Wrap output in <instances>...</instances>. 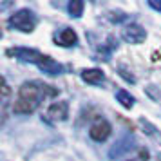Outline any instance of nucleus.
<instances>
[{
	"label": "nucleus",
	"instance_id": "obj_1",
	"mask_svg": "<svg viewBox=\"0 0 161 161\" xmlns=\"http://www.w3.org/2000/svg\"><path fill=\"white\" fill-rule=\"evenodd\" d=\"M49 85H42L36 81H25L22 87L18 89L15 102H13V112L15 114H31L38 109V105L45 96Z\"/></svg>",
	"mask_w": 161,
	"mask_h": 161
},
{
	"label": "nucleus",
	"instance_id": "obj_2",
	"mask_svg": "<svg viewBox=\"0 0 161 161\" xmlns=\"http://www.w3.org/2000/svg\"><path fill=\"white\" fill-rule=\"evenodd\" d=\"M9 25L22 33H33L36 27V16L29 9H18L9 16Z\"/></svg>",
	"mask_w": 161,
	"mask_h": 161
},
{
	"label": "nucleus",
	"instance_id": "obj_3",
	"mask_svg": "<svg viewBox=\"0 0 161 161\" xmlns=\"http://www.w3.org/2000/svg\"><path fill=\"white\" fill-rule=\"evenodd\" d=\"M121 36L127 44H134L138 45L141 42H145L147 38V31L139 25V24H130V25H127L123 31H121Z\"/></svg>",
	"mask_w": 161,
	"mask_h": 161
},
{
	"label": "nucleus",
	"instance_id": "obj_4",
	"mask_svg": "<svg viewBox=\"0 0 161 161\" xmlns=\"http://www.w3.org/2000/svg\"><path fill=\"white\" fill-rule=\"evenodd\" d=\"M110 132H112V127H110L109 121L98 119V121L89 129V136L94 139V141H105V139L110 136Z\"/></svg>",
	"mask_w": 161,
	"mask_h": 161
},
{
	"label": "nucleus",
	"instance_id": "obj_5",
	"mask_svg": "<svg viewBox=\"0 0 161 161\" xmlns=\"http://www.w3.org/2000/svg\"><path fill=\"white\" fill-rule=\"evenodd\" d=\"M9 54H15L16 58L24 60V62H31V64H36V65H40V62L44 60L45 54H42V53H38L36 49H25V47H18V49H11V51H8Z\"/></svg>",
	"mask_w": 161,
	"mask_h": 161
},
{
	"label": "nucleus",
	"instance_id": "obj_6",
	"mask_svg": "<svg viewBox=\"0 0 161 161\" xmlns=\"http://www.w3.org/2000/svg\"><path fill=\"white\" fill-rule=\"evenodd\" d=\"M67 102H54L51 103V107L47 109V119L53 121V123H56V121H64L67 118Z\"/></svg>",
	"mask_w": 161,
	"mask_h": 161
},
{
	"label": "nucleus",
	"instance_id": "obj_7",
	"mask_svg": "<svg viewBox=\"0 0 161 161\" xmlns=\"http://www.w3.org/2000/svg\"><path fill=\"white\" fill-rule=\"evenodd\" d=\"M56 42H58L60 45H64V47H71V45H74L78 42V36H76V33H74L73 29L65 27V29H62L58 35H56Z\"/></svg>",
	"mask_w": 161,
	"mask_h": 161
},
{
	"label": "nucleus",
	"instance_id": "obj_8",
	"mask_svg": "<svg viewBox=\"0 0 161 161\" xmlns=\"http://www.w3.org/2000/svg\"><path fill=\"white\" fill-rule=\"evenodd\" d=\"M81 80L91 83V85H98L105 80V74H103L102 69H85L81 73Z\"/></svg>",
	"mask_w": 161,
	"mask_h": 161
},
{
	"label": "nucleus",
	"instance_id": "obj_9",
	"mask_svg": "<svg viewBox=\"0 0 161 161\" xmlns=\"http://www.w3.org/2000/svg\"><path fill=\"white\" fill-rule=\"evenodd\" d=\"M40 69L47 74H60L62 73V65H60L58 62H54L51 56H44V60L40 62Z\"/></svg>",
	"mask_w": 161,
	"mask_h": 161
},
{
	"label": "nucleus",
	"instance_id": "obj_10",
	"mask_svg": "<svg viewBox=\"0 0 161 161\" xmlns=\"http://www.w3.org/2000/svg\"><path fill=\"white\" fill-rule=\"evenodd\" d=\"M116 100L123 105L125 109H130L132 105H134V98H132L125 89H118V91H116Z\"/></svg>",
	"mask_w": 161,
	"mask_h": 161
},
{
	"label": "nucleus",
	"instance_id": "obj_11",
	"mask_svg": "<svg viewBox=\"0 0 161 161\" xmlns=\"http://www.w3.org/2000/svg\"><path fill=\"white\" fill-rule=\"evenodd\" d=\"M69 13H71V16H81V13H83V2H80V0H73V2H69Z\"/></svg>",
	"mask_w": 161,
	"mask_h": 161
},
{
	"label": "nucleus",
	"instance_id": "obj_12",
	"mask_svg": "<svg viewBox=\"0 0 161 161\" xmlns=\"http://www.w3.org/2000/svg\"><path fill=\"white\" fill-rule=\"evenodd\" d=\"M150 6H152V8H156V9H161V2H159V4H156V2H150Z\"/></svg>",
	"mask_w": 161,
	"mask_h": 161
}]
</instances>
